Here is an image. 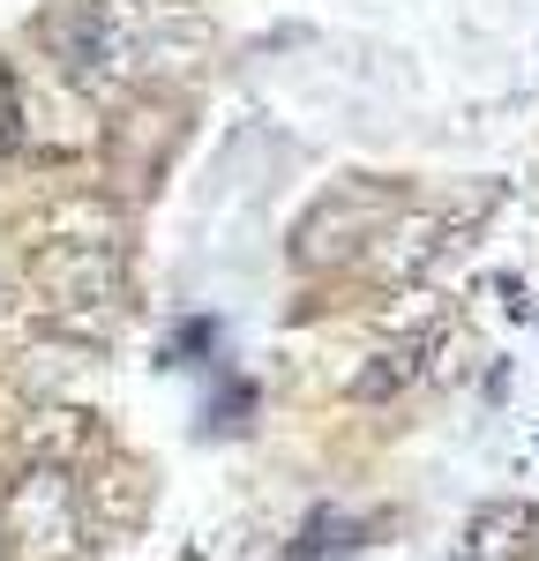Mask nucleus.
I'll use <instances>...</instances> for the list:
<instances>
[{
    "label": "nucleus",
    "instance_id": "obj_1",
    "mask_svg": "<svg viewBox=\"0 0 539 561\" xmlns=\"http://www.w3.org/2000/svg\"><path fill=\"white\" fill-rule=\"evenodd\" d=\"M8 561H83V494L60 465H31L0 502Z\"/></svg>",
    "mask_w": 539,
    "mask_h": 561
},
{
    "label": "nucleus",
    "instance_id": "obj_2",
    "mask_svg": "<svg viewBox=\"0 0 539 561\" xmlns=\"http://www.w3.org/2000/svg\"><path fill=\"white\" fill-rule=\"evenodd\" d=\"M398 210V195L382 187V180H353V187H330L322 203H314L300 225H293V262L300 270H330V262L359 255L382 225Z\"/></svg>",
    "mask_w": 539,
    "mask_h": 561
},
{
    "label": "nucleus",
    "instance_id": "obj_3",
    "mask_svg": "<svg viewBox=\"0 0 539 561\" xmlns=\"http://www.w3.org/2000/svg\"><path fill=\"white\" fill-rule=\"evenodd\" d=\"M45 45L60 53V68L76 76L83 90H105V83H128L135 60H142V45L135 31L105 8V0H68L53 23H45Z\"/></svg>",
    "mask_w": 539,
    "mask_h": 561
},
{
    "label": "nucleus",
    "instance_id": "obj_4",
    "mask_svg": "<svg viewBox=\"0 0 539 561\" xmlns=\"http://www.w3.org/2000/svg\"><path fill=\"white\" fill-rule=\"evenodd\" d=\"M31 285L53 307H105L121 293V255L113 240H45L31 255Z\"/></svg>",
    "mask_w": 539,
    "mask_h": 561
},
{
    "label": "nucleus",
    "instance_id": "obj_5",
    "mask_svg": "<svg viewBox=\"0 0 539 561\" xmlns=\"http://www.w3.org/2000/svg\"><path fill=\"white\" fill-rule=\"evenodd\" d=\"M539 547V510L532 502H488L465 524V554L472 561H525Z\"/></svg>",
    "mask_w": 539,
    "mask_h": 561
},
{
    "label": "nucleus",
    "instance_id": "obj_6",
    "mask_svg": "<svg viewBox=\"0 0 539 561\" xmlns=\"http://www.w3.org/2000/svg\"><path fill=\"white\" fill-rule=\"evenodd\" d=\"M420 359H427V345H398V352H382L375 367H359V375H353V397H359V404H375V397H398V389L420 375Z\"/></svg>",
    "mask_w": 539,
    "mask_h": 561
},
{
    "label": "nucleus",
    "instance_id": "obj_7",
    "mask_svg": "<svg viewBox=\"0 0 539 561\" xmlns=\"http://www.w3.org/2000/svg\"><path fill=\"white\" fill-rule=\"evenodd\" d=\"M345 547H359V524H353V517H337V510H322V517L300 531L293 561H322V554H345Z\"/></svg>",
    "mask_w": 539,
    "mask_h": 561
},
{
    "label": "nucleus",
    "instance_id": "obj_8",
    "mask_svg": "<svg viewBox=\"0 0 539 561\" xmlns=\"http://www.w3.org/2000/svg\"><path fill=\"white\" fill-rule=\"evenodd\" d=\"M0 150H23V105H15V68H0Z\"/></svg>",
    "mask_w": 539,
    "mask_h": 561
},
{
    "label": "nucleus",
    "instance_id": "obj_9",
    "mask_svg": "<svg viewBox=\"0 0 539 561\" xmlns=\"http://www.w3.org/2000/svg\"><path fill=\"white\" fill-rule=\"evenodd\" d=\"M203 345H210V322H187V330L173 337V352H203Z\"/></svg>",
    "mask_w": 539,
    "mask_h": 561
}]
</instances>
